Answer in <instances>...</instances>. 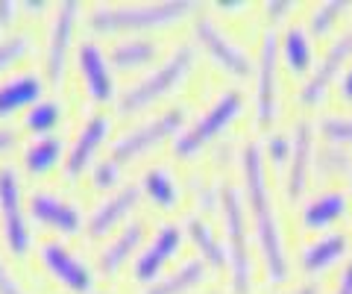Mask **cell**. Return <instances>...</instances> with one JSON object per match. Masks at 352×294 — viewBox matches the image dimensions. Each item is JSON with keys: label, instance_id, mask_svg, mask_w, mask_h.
Returning <instances> with one entry per match:
<instances>
[{"label": "cell", "instance_id": "obj_8", "mask_svg": "<svg viewBox=\"0 0 352 294\" xmlns=\"http://www.w3.org/2000/svg\"><path fill=\"white\" fill-rule=\"evenodd\" d=\"M282 59H279V27L264 24L258 39V59H256V94H252V115L258 129H270L279 118V97H282Z\"/></svg>", "mask_w": 352, "mask_h": 294}, {"label": "cell", "instance_id": "obj_39", "mask_svg": "<svg viewBox=\"0 0 352 294\" xmlns=\"http://www.w3.org/2000/svg\"><path fill=\"white\" fill-rule=\"evenodd\" d=\"M332 294H352V256L344 262V268L338 271V280H335Z\"/></svg>", "mask_w": 352, "mask_h": 294}, {"label": "cell", "instance_id": "obj_9", "mask_svg": "<svg viewBox=\"0 0 352 294\" xmlns=\"http://www.w3.org/2000/svg\"><path fill=\"white\" fill-rule=\"evenodd\" d=\"M36 256L44 271L71 294H94L97 268L80 250H74L62 235H41L36 242Z\"/></svg>", "mask_w": 352, "mask_h": 294}, {"label": "cell", "instance_id": "obj_45", "mask_svg": "<svg viewBox=\"0 0 352 294\" xmlns=\"http://www.w3.org/2000/svg\"><path fill=\"white\" fill-rule=\"evenodd\" d=\"M208 294H223V291H220V288H212V291H208Z\"/></svg>", "mask_w": 352, "mask_h": 294}, {"label": "cell", "instance_id": "obj_13", "mask_svg": "<svg viewBox=\"0 0 352 294\" xmlns=\"http://www.w3.org/2000/svg\"><path fill=\"white\" fill-rule=\"evenodd\" d=\"M82 3L80 0H62L50 9V24H47V39H44V77L53 89H59L68 71V59L74 53V30L76 21L82 18Z\"/></svg>", "mask_w": 352, "mask_h": 294}, {"label": "cell", "instance_id": "obj_15", "mask_svg": "<svg viewBox=\"0 0 352 294\" xmlns=\"http://www.w3.org/2000/svg\"><path fill=\"white\" fill-rule=\"evenodd\" d=\"M141 182L138 180H124L118 189L109 194H100L94 200V206L85 212V238L91 244H100L103 238H109L124 221H129L132 212L141 203Z\"/></svg>", "mask_w": 352, "mask_h": 294}, {"label": "cell", "instance_id": "obj_46", "mask_svg": "<svg viewBox=\"0 0 352 294\" xmlns=\"http://www.w3.org/2000/svg\"><path fill=\"white\" fill-rule=\"evenodd\" d=\"M349 186H352V177H349Z\"/></svg>", "mask_w": 352, "mask_h": 294}, {"label": "cell", "instance_id": "obj_21", "mask_svg": "<svg viewBox=\"0 0 352 294\" xmlns=\"http://www.w3.org/2000/svg\"><path fill=\"white\" fill-rule=\"evenodd\" d=\"M106 53L115 74H144L162 59V39L153 36V32H120V36H112V41L106 45Z\"/></svg>", "mask_w": 352, "mask_h": 294}, {"label": "cell", "instance_id": "obj_16", "mask_svg": "<svg viewBox=\"0 0 352 294\" xmlns=\"http://www.w3.org/2000/svg\"><path fill=\"white\" fill-rule=\"evenodd\" d=\"M112 127H115V112L109 109H91L88 115H82L80 127L68 145V156H65V165H62V177L74 182L88 174V168L94 165L97 159V150L103 147V141L112 136Z\"/></svg>", "mask_w": 352, "mask_h": 294}, {"label": "cell", "instance_id": "obj_19", "mask_svg": "<svg viewBox=\"0 0 352 294\" xmlns=\"http://www.w3.org/2000/svg\"><path fill=\"white\" fill-rule=\"evenodd\" d=\"M147 218L144 215H132L129 221H124L118 230L103 238L94 250V268L103 277H115L120 268L132 262V256L141 250V244L147 242Z\"/></svg>", "mask_w": 352, "mask_h": 294}, {"label": "cell", "instance_id": "obj_12", "mask_svg": "<svg viewBox=\"0 0 352 294\" xmlns=\"http://www.w3.org/2000/svg\"><path fill=\"white\" fill-rule=\"evenodd\" d=\"M27 212L36 227L50 230V235L74 238L85 233V209L74 198L50 186H36L27 191Z\"/></svg>", "mask_w": 352, "mask_h": 294}, {"label": "cell", "instance_id": "obj_23", "mask_svg": "<svg viewBox=\"0 0 352 294\" xmlns=\"http://www.w3.org/2000/svg\"><path fill=\"white\" fill-rule=\"evenodd\" d=\"M68 145H71V138L65 136L62 129L24 138V145H21V171H24L27 177H38V180L50 177V174L59 168V162L68 156Z\"/></svg>", "mask_w": 352, "mask_h": 294}, {"label": "cell", "instance_id": "obj_38", "mask_svg": "<svg viewBox=\"0 0 352 294\" xmlns=\"http://www.w3.org/2000/svg\"><path fill=\"white\" fill-rule=\"evenodd\" d=\"M24 145V133L18 124H0V156Z\"/></svg>", "mask_w": 352, "mask_h": 294}, {"label": "cell", "instance_id": "obj_37", "mask_svg": "<svg viewBox=\"0 0 352 294\" xmlns=\"http://www.w3.org/2000/svg\"><path fill=\"white\" fill-rule=\"evenodd\" d=\"M296 9L294 0H267V3L261 6V15H264V24H282L285 18Z\"/></svg>", "mask_w": 352, "mask_h": 294}, {"label": "cell", "instance_id": "obj_43", "mask_svg": "<svg viewBox=\"0 0 352 294\" xmlns=\"http://www.w3.org/2000/svg\"><path fill=\"white\" fill-rule=\"evenodd\" d=\"M47 9H53V6H47V3H36V0H27V3H21V12H30V15H41V12H47Z\"/></svg>", "mask_w": 352, "mask_h": 294}, {"label": "cell", "instance_id": "obj_5", "mask_svg": "<svg viewBox=\"0 0 352 294\" xmlns=\"http://www.w3.org/2000/svg\"><path fill=\"white\" fill-rule=\"evenodd\" d=\"M247 97L238 85H226L220 89L217 97L206 109H200L188 124H185L179 133L170 138V156L176 159H188L194 154H200L203 147H208L212 141L223 133L229 124L238 121V115L244 112Z\"/></svg>", "mask_w": 352, "mask_h": 294}, {"label": "cell", "instance_id": "obj_18", "mask_svg": "<svg viewBox=\"0 0 352 294\" xmlns=\"http://www.w3.org/2000/svg\"><path fill=\"white\" fill-rule=\"evenodd\" d=\"M314 136L317 127L311 118H296L291 124V159L285 165V180H282V194L285 203L294 206L305 198L308 191V180H311V168H314Z\"/></svg>", "mask_w": 352, "mask_h": 294}, {"label": "cell", "instance_id": "obj_44", "mask_svg": "<svg viewBox=\"0 0 352 294\" xmlns=\"http://www.w3.org/2000/svg\"><path fill=\"white\" fill-rule=\"evenodd\" d=\"M94 294H112V291H103V288H97V291H94Z\"/></svg>", "mask_w": 352, "mask_h": 294}, {"label": "cell", "instance_id": "obj_4", "mask_svg": "<svg viewBox=\"0 0 352 294\" xmlns=\"http://www.w3.org/2000/svg\"><path fill=\"white\" fill-rule=\"evenodd\" d=\"M217 212L223 224V242L229 250V288L232 294H250L256 280V259L250 247V221L244 191L235 180L220 182L217 191Z\"/></svg>", "mask_w": 352, "mask_h": 294}, {"label": "cell", "instance_id": "obj_7", "mask_svg": "<svg viewBox=\"0 0 352 294\" xmlns=\"http://www.w3.org/2000/svg\"><path fill=\"white\" fill-rule=\"evenodd\" d=\"M21 165L9 159H0V235L9 256L24 259L36 238L30 230V212H27V191L21 180Z\"/></svg>", "mask_w": 352, "mask_h": 294}, {"label": "cell", "instance_id": "obj_24", "mask_svg": "<svg viewBox=\"0 0 352 294\" xmlns=\"http://www.w3.org/2000/svg\"><path fill=\"white\" fill-rule=\"evenodd\" d=\"M349 247H352L349 233L335 227V230H326L320 235L308 238V242L300 247L296 262H300V271H305L308 277H317L332 265H338L344 256H349Z\"/></svg>", "mask_w": 352, "mask_h": 294}, {"label": "cell", "instance_id": "obj_34", "mask_svg": "<svg viewBox=\"0 0 352 294\" xmlns=\"http://www.w3.org/2000/svg\"><path fill=\"white\" fill-rule=\"evenodd\" d=\"M32 50V36L24 30H6L0 32V77L9 65H15Z\"/></svg>", "mask_w": 352, "mask_h": 294}, {"label": "cell", "instance_id": "obj_22", "mask_svg": "<svg viewBox=\"0 0 352 294\" xmlns=\"http://www.w3.org/2000/svg\"><path fill=\"white\" fill-rule=\"evenodd\" d=\"M352 209V198L344 186H326L323 191H314L311 198L300 203V227L305 233H326L332 230V224L344 221Z\"/></svg>", "mask_w": 352, "mask_h": 294}, {"label": "cell", "instance_id": "obj_17", "mask_svg": "<svg viewBox=\"0 0 352 294\" xmlns=\"http://www.w3.org/2000/svg\"><path fill=\"white\" fill-rule=\"evenodd\" d=\"M352 62V24H346L344 30L332 39V45L326 48V53L314 62L311 74L300 83L296 89V103L300 106H317L323 101V94L329 92V85L335 83V77L340 71H346V65Z\"/></svg>", "mask_w": 352, "mask_h": 294}, {"label": "cell", "instance_id": "obj_40", "mask_svg": "<svg viewBox=\"0 0 352 294\" xmlns=\"http://www.w3.org/2000/svg\"><path fill=\"white\" fill-rule=\"evenodd\" d=\"M21 15V3H15V0H0V30H9V24Z\"/></svg>", "mask_w": 352, "mask_h": 294}, {"label": "cell", "instance_id": "obj_27", "mask_svg": "<svg viewBox=\"0 0 352 294\" xmlns=\"http://www.w3.org/2000/svg\"><path fill=\"white\" fill-rule=\"evenodd\" d=\"M138 182H141V194L162 212H173L182 200V182L176 180V174L168 162H150L141 171Z\"/></svg>", "mask_w": 352, "mask_h": 294}, {"label": "cell", "instance_id": "obj_1", "mask_svg": "<svg viewBox=\"0 0 352 294\" xmlns=\"http://www.w3.org/2000/svg\"><path fill=\"white\" fill-rule=\"evenodd\" d=\"M238 168H241V191H244V203H247V212L252 221V235L258 242L264 274L276 286V282L288 280L291 262H288V253H285L282 224H279V212H276V203H273V189L267 180V162H264L261 145L256 138L241 145Z\"/></svg>", "mask_w": 352, "mask_h": 294}, {"label": "cell", "instance_id": "obj_14", "mask_svg": "<svg viewBox=\"0 0 352 294\" xmlns=\"http://www.w3.org/2000/svg\"><path fill=\"white\" fill-rule=\"evenodd\" d=\"M185 221H176V218H162V221L153 227L147 242L141 244V250L132 256L129 262V280H135V286H147L150 280H156L162 274V268L170 262L173 253L182 247L185 242Z\"/></svg>", "mask_w": 352, "mask_h": 294}, {"label": "cell", "instance_id": "obj_3", "mask_svg": "<svg viewBox=\"0 0 352 294\" xmlns=\"http://www.w3.org/2000/svg\"><path fill=\"white\" fill-rule=\"evenodd\" d=\"M194 62H197L194 39L176 41V45L164 53V56L153 65V68H147L144 74H138V77L132 80L129 85H124V89L118 92V101L112 106L115 115H120V118L135 115V112H141V109H147L156 101H162L164 94H170L176 85L188 77L191 68H194Z\"/></svg>", "mask_w": 352, "mask_h": 294}, {"label": "cell", "instance_id": "obj_31", "mask_svg": "<svg viewBox=\"0 0 352 294\" xmlns=\"http://www.w3.org/2000/svg\"><path fill=\"white\" fill-rule=\"evenodd\" d=\"M85 177H88V186H91L97 194H109L112 189H118L120 182H124V165L115 162L109 154H103V156L94 159V165L88 168Z\"/></svg>", "mask_w": 352, "mask_h": 294}, {"label": "cell", "instance_id": "obj_26", "mask_svg": "<svg viewBox=\"0 0 352 294\" xmlns=\"http://www.w3.org/2000/svg\"><path fill=\"white\" fill-rule=\"evenodd\" d=\"M279 59L294 77H308L314 68V36L305 21H288L279 32Z\"/></svg>", "mask_w": 352, "mask_h": 294}, {"label": "cell", "instance_id": "obj_36", "mask_svg": "<svg viewBox=\"0 0 352 294\" xmlns=\"http://www.w3.org/2000/svg\"><path fill=\"white\" fill-rule=\"evenodd\" d=\"M0 294H30L24 288V282H21V277L12 271V265L6 262L3 253H0Z\"/></svg>", "mask_w": 352, "mask_h": 294}, {"label": "cell", "instance_id": "obj_33", "mask_svg": "<svg viewBox=\"0 0 352 294\" xmlns=\"http://www.w3.org/2000/svg\"><path fill=\"white\" fill-rule=\"evenodd\" d=\"M314 127L326 138V145H352V112H323L317 115Z\"/></svg>", "mask_w": 352, "mask_h": 294}, {"label": "cell", "instance_id": "obj_2", "mask_svg": "<svg viewBox=\"0 0 352 294\" xmlns=\"http://www.w3.org/2000/svg\"><path fill=\"white\" fill-rule=\"evenodd\" d=\"M197 0H97L82 9L88 36L153 32L200 12Z\"/></svg>", "mask_w": 352, "mask_h": 294}, {"label": "cell", "instance_id": "obj_42", "mask_svg": "<svg viewBox=\"0 0 352 294\" xmlns=\"http://www.w3.org/2000/svg\"><path fill=\"white\" fill-rule=\"evenodd\" d=\"M323 288H320V282H317L314 277H308V280H302V282H296L294 288H288L285 294H320Z\"/></svg>", "mask_w": 352, "mask_h": 294}, {"label": "cell", "instance_id": "obj_28", "mask_svg": "<svg viewBox=\"0 0 352 294\" xmlns=\"http://www.w3.org/2000/svg\"><path fill=\"white\" fill-rule=\"evenodd\" d=\"M185 233H188V238L194 242L197 256H203L206 265L212 268V271L229 268L226 242H223V235L214 230V224L208 221V218H203L200 212H191L188 218H185Z\"/></svg>", "mask_w": 352, "mask_h": 294}, {"label": "cell", "instance_id": "obj_6", "mask_svg": "<svg viewBox=\"0 0 352 294\" xmlns=\"http://www.w3.org/2000/svg\"><path fill=\"white\" fill-rule=\"evenodd\" d=\"M185 124H188V106L185 103H170V106L159 109V112L141 118L138 124L120 129V133L109 141L106 154L112 156L115 162H120V165H126V162L144 156L147 150L159 147L162 141L173 138Z\"/></svg>", "mask_w": 352, "mask_h": 294}, {"label": "cell", "instance_id": "obj_11", "mask_svg": "<svg viewBox=\"0 0 352 294\" xmlns=\"http://www.w3.org/2000/svg\"><path fill=\"white\" fill-rule=\"evenodd\" d=\"M74 68L82 83L88 103L97 109L115 106L120 89L115 83V68H112V62H109V53L100 41H97V36H88L85 32L74 45Z\"/></svg>", "mask_w": 352, "mask_h": 294}, {"label": "cell", "instance_id": "obj_35", "mask_svg": "<svg viewBox=\"0 0 352 294\" xmlns=\"http://www.w3.org/2000/svg\"><path fill=\"white\" fill-rule=\"evenodd\" d=\"M291 147H294L291 129H267L264 145H261L264 162H270L273 168H285L288 165V159H291Z\"/></svg>", "mask_w": 352, "mask_h": 294}, {"label": "cell", "instance_id": "obj_25", "mask_svg": "<svg viewBox=\"0 0 352 294\" xmlns=\"http://www.w3.org/2000/svg\"><path fill=\"white\" fill-rule=\"evenodd\" d=\"M208 271L212 268L206 265V259L191 253V256H185L179 265L168 268L156 280H150L147 286H141L138 294H188L208 280Z\"/></svg>", "mask_w": 352, "mask_h": 294}, {"label": "cell", "instance_id": "obj_20", "mask_svg": "<svg viewBox=\"0 0 352 294\" xmlns=\"http://www.w3.org/2000/svg\"><path fill=\"white\" fill-rule=\"evenodd\" d=\"M47 77L38 68H18L0 77V124L12 115H24L32 103L47 94Z\"/></svg>", "mask_w": 352, "mask_h": 294}, {"label": "cell", "instance_id": "obj_29", "mask_svg": "<svg viewBox=\"0 0 352 294\" xmlns=\"http://www.w3.org/2000/svg\"><path fill=\"white\" fill-rule=\"evenodd\" d=\"M65 118V103L62 97L56 94H44L38 103H32L24 115H21V133H30V136H41V133H56L59 124Z\"/></svg>", "mask_w": 352, "mask_h": 294}, {"label": "cell", "instance_id": "obj_30", "mask_svg": "<svg viewBox=\"0 0 352 294\" xmlns=\"http://www.w3.org/2000/svg\"><path fill=\"white\" fill-rule=\"evenodd\" d=\"M349 12H352L349 0H320V3H311L305 9V27L311 36L323 39L338 27V21Z\"/></svg>", "mask_w": 352, "mask_h": 294}, {"label": "cell", "instance_id": "obj_32", "mask_svg": "<svg viewBox=\"0 0 352 294\" xmlns=\"http://www.w3.org/2000/svg\"><path fill=\"white\" fill-rule=\"evenodd\" d=\"M314 171L320 180H340L344 174H352V159L344 147L323 145L314 156Z\"/></svg>", "mask_w": 352, "mask_h": 294}, {"label": "cell", "instance_id": "obj_41", "mask_svg": "<svg viewBox=\"0 0 352 294\" xmlns=\"http://www.w3.org/2000/svg\"><path fill=\"white\" fill-rule=\"evenodd\" d=\"M338 97L344 103L352 106V62L346 65V71H344V77H340V85H338Z\"/></svg>", "mask_w": 352, "mask_h": 294}, {"label": "cell", "instance_id": "obj_10", "mask_svg": "<svg viewBox=\"0 0 352 294\" xmlns=\"http://www.w3.org/2000/svg\"><path fill=\"white\" fill-rule=\"evenodd\" d=\"M191 39L197 48H203L208 56L214 59V65H220L229 77L235 80H247L256 74V62L247 53V48L232 36L229 30L220 27V21L208 12V9H200L191 21Z\"/></svg>", "mask_w": 352, "mask_h": 294}]
</instances>
